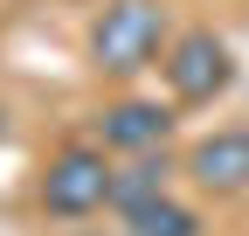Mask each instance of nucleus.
<instances>
[{
  "mask_svg": "<svg viewBox=\"0 0 249 236\" xmlns=\"http://www.w3.org/2000/svg\"><path fill=\"white\" fill-rule=\"evenodd\" d=\"M173 28L160 0H104L97 21H90V63L97 77H145L166 56Z\"/></svg>",
  "mask_w": 249,
  "mask_h": 236,
  "instance_id": "nucleus-1",
  "label": "nucleus"
},
{
  "mask_svg": "<svg viewBox=\"0 0 249 236\" xmlns=\"http://www.w3.org/2000/svg\"><path fill=\"white\" fill-rule=\"evenodd\" d=\"M111 174H118V160L104 153V146L97 139H76V146H62V153L42 167L35 201L55 222H90V216L111 209Z\"/></svg>",
  "mask_w": 249,
  "mask_h": 236,
  "instance_id": "nucleus-2",
  "label": "nucleus"
},
{
  "mask_svg": "<svg viewBox=\"0 0 249 236\" xmlns=\"http://www.w3.org/2000/svg\"><path fill=\"white\" fill-rule=\"evenodd\" d=\"M160 77H166L173 104H214V98L235 83V56H229V42L214 35V28H187V35L166 42Z\"/></svg>",
  "mask_w": 249,
  "mask_h": 236,
  "instance_id": "nucleus-3",
  "label": "nucleus"
},
{
  "mask_svg": "<svg viewBox=\"0 0 249 236\" xmlns=\"http://www.w3.org/2000/svg\"><path fill=\"white\" fill-rule=\"evenodd\" d=\"M166 139H173V104H160V98H118L97 111V146L111 160L166 153Z\"/></svg>",
  "mask_w": 249,
  "mask_h": 236,
  "instance_id": "nucleus-4",
  "label": "nucleus"
},
{
  "mask_svg": "<svg viewBox=\"0 0 249 236\" xmlns=\"http://www.w3.org/2000/svg\"><path fill=\"white\" fill-rule=\"evenodd\" d=\"M180 174L201 195H249V125H214L208 139H194Z\"/></svg>",
  "mask_w": 249,
  "mask_h": 236,
  "instance_id": "nucleus-5",
  "label": "nucleus"
},
{
  "mask_svg": "<svg viewBox=\"0 0 249 236\" xmlns=\"http://www.w3.org/2000/svg\"><path fill=\"white\" fill-rule=\"evenodd\" d=\"M166 181H173V160H166V153H139V160H124V167L111 174V209L132 216V209H145V201L173 195Z\"/></svg>",
  "mask_w": 249,
  "mask_h": 236,
  "instance_id": "nucleus-6",
  "label": "nucleus"
},
{
  "mask_svg": "<svg viewBox=\"0 0 249 236\" xmlns=\"http://www.w3.org/2000/svg\"><path fill=\"white\" fill-rule=\"evenodd\" d=\"M124 236H201V216L180 195H160V201H145V209L124 216Z\"/></svg>",
  "mask_w": 249,
  "mask_h": 236,
  "instance_id": "nucleus-7",
  "label": "nucleus"
},
{
  "mask_svg": "<svg viewBox=\"0 0 249 236\" xmlns=\"http://www.w3.org/2000/svg\"><path fill=\"white\" fill-rule=\"evenodd\" d=\"M76 236H124V229H76Z\"/></svg>",
  "mask_w": 249,
  "mask_h": 236,
  "instance_id": "nucleus-8",
  "label": "nucleus"
},
{
  "mask_svg": "<svg viewBox=\"0 0 249 236\" xmlns=\"http://www.w3.org/2000/svg\"><path fill=\"white\" fill-rule=\"evenodd\" d=\"M0 139H7V111H0Z\"/></svg>",
  "mask_w": 249,
  "mask_h": 236,
  "instance_id": "nucleus-9",
  "label": "nucleus"
}]
</instances>
